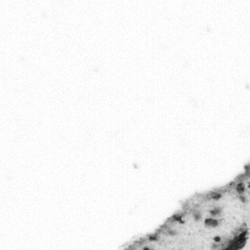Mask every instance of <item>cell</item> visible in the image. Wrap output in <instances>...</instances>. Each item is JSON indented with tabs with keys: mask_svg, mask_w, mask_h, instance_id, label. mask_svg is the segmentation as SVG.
<instances>
[{
	"mask_svg": "<svg viewBox=\"0 0 250 250\" xmlns=\"http://www.w3.org/2000/svg\"><path fill=\"white\" fill-rule=\"evenodd\" d=\"M248 180L188 202L148 243H178L176 248H234L246 238L248 221Z\"/></svg>",
	"mask_w": 250,
	"mask_h": 250,
	"instance_id": "6da1fadb",
	"label": "cell"
}]
</instances>
